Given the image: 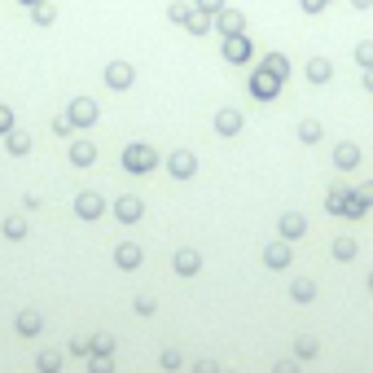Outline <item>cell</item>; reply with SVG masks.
Wrapping results in <instances>:
<instances>
[{"instance_id":"cell-4","label":"cell","mask_w":373,"mask_h":373,"mask_svg":"<svg viewBox=\"0 0 373 373\" xmlns=\"http://www.w3.org/2000/svg\"><path fill=\"white\" fill-rule=\"evenodd\" d=\"M36 22H53V5H36Z\"/></svg>"},{"instance_id":"cell-7","label":"cell","mask_w":373,"mask_h":373,"mask_svg":"<svg viewBox=\"0 0 373 373\" xmlns=\"http://www.w3.org/2000/svg\"><path fill=\"white\" fill-rule=\"evenodd\" d=\"M31 5H40V0H31Z\"/></svg>"},{"instance_id":"cell-5","label":"cell","mask_w":373,"mask_h":373,"mask_svg":"<svg viewBox=\"0 0 373 373\" xmlns=\"http://www.w3.org/2000/svg\"><path fill=\"white\" fill-rule=\"evenodd\" d=\"M220 5H224V0H198V9H207V13H215Z\"/></svg>"},{"instance_id":"cell-1","label":"cell","mask_w":373,"mask_h":373,"mask_svg":"<svg viewBox=\"0 0 373 373\" xmlns=\"http://www.w3.org/2000/svg\"><path fill=\"white\" fill-rule=\"evenodd\" d=\"M224 53H229V62H242V58H251V44H246L242 36H229V44H224Z\"/></svg>"},{"instance_id":"cell-3","label":"cell","mask_w":373,"mask_h":373,"mask_svg":"<svg viewBox=\"0 0 373 373\" xmlns=\"http://www.w3.org/2000/svg\"><path fill=\"white\" fill-rule=\"evenodd\" d=\"M128 80H132V70L123 66V62H119V66H110V84H114V88H123Z\"/></svg>"},{"instance_id":"cell-2","label":"cell","mask_w":373,"mask_h":373,"mask_svg":"<svg viewBox=\"0 0 373 373\" xmlns=\"http://www.w3.org/2000/svg\"><path fill=\"white\" fill-rule=\"evenodd\" d=\"M220 31H224V36H237V31H242V13H224V18H220Z\"/></svg>"},{"instance_id":"cell-6","label":"cell","mask_w":373,"mask_h":373,"mask_svg":"<svg viewBox=\"0 0 373 373\" xmlns=\"http://www.w3.org/2000/svg\"><path fill=\"white\" fill-rule=\"evenodd\" d=\"M303 5H308V9H312V13H316V9H320V5H325V0H303Z\"/></svg>"}]
</instances>
